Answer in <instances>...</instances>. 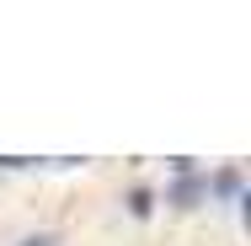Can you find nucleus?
Instances as JSON below:
<instances>
[{"mask_svg": "<svg viewBox=\"0 0 251 246\" xmlns=\"http://www.w3.org/2000/svg\"><path fill=\"white\" fill-rule=\"evenodd\" d=\"M203 193H208V182H198V177H182V182L171 188V203H176V209H193Z\"/></svg>", "mask_w": 251, "mask_h": 246, "instance_id": "obj_1", "label": "nucleus"}, {"mask_svg": "<svg viewBox=\"0 0 251 246\" xmlns=\"http://www.w3.org/2000/svg\"><path fill=\"white\" fill-rule=\"evenodd\" d=\"M208 188H214V198H235V193H241V171H230V166H225Z\"/></svg>", "mask_w": 251, "mask_h": 246, "instance_id": "obj_2", "label": "nucleus"}, {"mask_svg": "<svg viewBox=\"0 0 251 246\" xmlns=\"http://www.w3.org/2000/svg\"><path fill=\"white\" fill-rule=\"evenodd\" d=\"M22 246H53V236H27Z\"/></svg>", "mask_w": 251, "mask_h": 246, "instance_id": "obj_4", "label": "nucleus"}, {"mask_svg": "<svg viewBox=\"0 0 251 246\" xmlns=\"http://www.w3.org/2000/svg\"><path fill=\"white\" fill-rule=\"evenodd\" d=\"M150 209H155V198L145 193V188H134V193H128V214H134V219H145Z\"/></svg>", "mask_w": 251, "mask_h": 246, "instance_id": "obj_3", "label": "nucleus"}]
</instances>
